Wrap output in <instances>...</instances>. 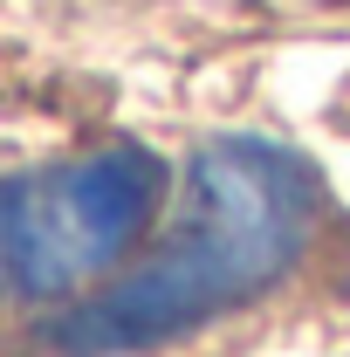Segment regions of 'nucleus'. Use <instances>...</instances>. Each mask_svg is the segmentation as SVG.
Here are the masks:
<instances>
[{
  "instance_id": "f257e3e1",
  "label": "nucleus",
  "mask_w": 350,
  "mask_h": 357,
  "mask_svg": "<svg viewBox=\"0 0 350 357\" xmlns=\"http://www.w3.org/2000/svg\"><path fill=\"white\" fill-rule=\"evenodd\" d=\"M323 172L282 137H213L192 151L165 248L103 296L35 330L48 357H137L268 296L309 255Z\"/></svg>"
},
{
  "instance_id": "f03ea898",
  "label": "nucleus",
  "mask_w": 350,
  "mask_h": 357,
  "mask_svg": "<svg viewBox=\"0 0 350 357\" xmlns=\"http://www.w3.org/2000/svg\"><path fill=\"white\" fill-rule=\"evenodd\" d=\"M165 199L144 144H103L42 172L0 178V303H48L131 255Z\"/></svg>"
}]
</instances>
